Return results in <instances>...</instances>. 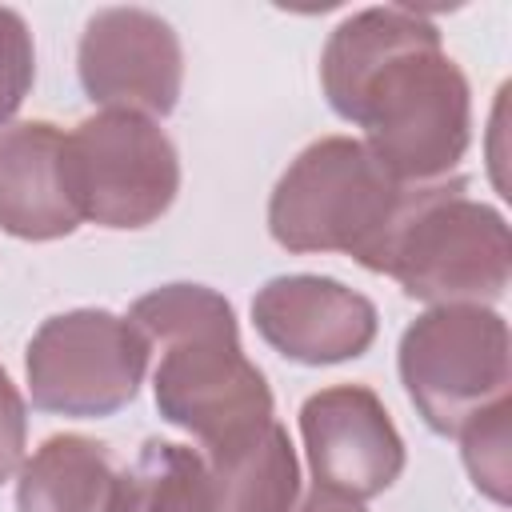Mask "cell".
<instances>
[{
    "label": "cell",
    "mask_w": 512,
    "mask_h": 512,
    "mask_svg": "<svg viewBox=\"0 0 512 512\" xmlns=\"http://www.w3.org/2000/svg\"><path fill=\"white\" fill-rule=\"evenodd\" d=\"M320 84L332 112L360 124V144L404 184L448 180L468 152V80L436 24L412 8L348 16L324 44Z\"/></svg>",
    "instance_id": "1"
},
{
    "label": "cell",
    "mask_w": 512,
    "mask_h": 512,
    "mask_svg": "<svg viewBox=\"0 0 512 512\" xmlns=\"http://www.w3.org/2000/svg\"><path fill=\"white\" fill-rule=\"evenodd\" d=\"M128 320L160 344L156 408L196 448H220L272 420L264 372L244 356L232 304L204 284H164L140 296Z\"/></svg>",
    "instance_id": "2"
},
{
    "label": "cell",
    "mask_w": 512,
    "mask_h": 512,
    "mask_svg": "<svg viewBox=\"0 0 512 512\" xmlns=\"http://www.w3.org/2000/svg\"><path fill=\"white\" fill-rule=\"evenodd\" d=\"M428 188L396 180L360 140L324 136L276 180L268 228L288 252H344L368 272H384L408 212Z\"/></svg>",
    "instance_id": "3"
},
{
    "label": "cell",
    "mask_w": 512,
    "mask_h": 512,
    "mask_svg": "<svg viewBox=\"0 0 512 512\" xmlns=\"http://www.w3.org/2000/svg\"><path fill=\"white\" fill-rule=\"evenodd\" d=\"M384 272L404 296L432 308L500 300L512 276V240L496 208L468 200L464 180H436L408 212Z\"/></svg>",
    "instance_id": "4"
},
{
    "label": "cell",
    "mask_w": 512,
    "mask_h": 512,
    "mask_svg": "<svg viewBox=\"0 0 512 512\" xmlns=\"http://www.w3.org/2000/svg\"><path fill=\"white\" fill-rule=\"evenodd\" d=\"M400 380L424 424L456 436L476 412L508 396L512 352L504 316L480 304L428 308L400 336Z\"/></svg>",
    "instance_id": "5"
},
{
    "label": "cell",
    "mask_w": 512,
    "mask_h": 512,
    "mask_svg": "<svg viewBox=\"0 0 512 512\" xmlns=\"http://www.w3.org/2000/svg\"><path fill=\"white\" fill-rule=\"evenodd\" d=\"M152 344L128 316L76 308L52 316L28 340L24 372L36 408L56 416H112L136 400Z\"/></svg>",
    "instance_id": "6"
},
{
    "label": "cell",
    "mask_w": 512,
    "mask_h": 512,
    "mask_svg": "<svg viewBox=\"0 0 512 512\" xmlns=\"http://www.w3.org/2000/svg\"><path fill=\"white\" fill-rule=\"evenodd\" d=\"M64 152L80 220L100 228H144L180 192L176 148L148 116L104 108L68 132Z\"/></svg>",
    "instance_id": "7"
},
{
    "label": "cell",
    "mask_w": 512,
    "mask_h": 512,
    "mask_svg": "<svg viewBox=\"0 0 512 512\" xmlns=\"http://www.w3.org/2000/svg\"><path fill=\"white\" fill-rule=\"evenodd\" d=\"M80 84L92 104L168 116L184 84V52L172 24L148 8H100L80 36Z\"/></svg>",
    "instance_id": "8"
},
{
    "label": "cell",
    "mask_w": 512,
    "mask_h": 512,
    "mask_svg": "<svg viewBox=\"0 0 512 512\" xmlns=\"http://www.w3.org/2000/svg\"><path fill=\"white\" fill-rule=\"evenodd\" d=\"M300 436L320 492L364 504L404 472V440L380 396L364 384L312 392L300 408Z\"/></svg>",
    "instance_id": "9"
},
{
    "label": "cell",
    "mask_w": 512,
    "mask_h": 512,
    "mask_svg": "<svg viewBox=\"0 0 512 512\" xmlns=\"http://www.w3.org/2000/svg\"><path fill=\"white\" fill-rule=\"evenodd\" d=\"M252 324L296 364H340L372 348L376 304L332 276H276L256 292Z\"/></svg>",
    "instance_id": "10"
},
{
    "label": "cell",
    "mask_w": 512,
    "mask_h": 512,
    "mask_svg": "<svg viewBox=\"0 0 512 512\" xmlns=\"http://www.w3.org/2000/svg\"><path fill=\"white\" fill-rule=\"evenodd\" d=\"M64 140L48 120L0 128V228L8 236L56 240L80 228Z\"/></svg>",
    "instance_id": "11"
},
{
    "label": "cell",
    "mask_w": 512,
    "mask_h": 512,
    "mask_svg": "<svg viewBox=\"0 0 512 512\" xmlns=\"http://www.w3.org/2000/svg\"><path fill=\"white\" fill-rule=\"evenodd\" d=\"M120 464L108 444L64 432L48 436L16 480V512H116Z\"/></svg>",
    "instance_id": "12"
},
{
    "label": "cell",
    "mask_w": 512,
    "mask_h": 512,
    "mask_svg": "<svg viewBox=\"0 0 512 512\" xmlns=\"http://www.w3.org/2000/svg\"><path fill=\"white\" fill-rule=\"evenodd\" d=\"M220 488V512H288L300 492V464L288 432L268 420L244 440L200 448Z\"/></svg>",
    "instance_id": "13"
},
{
    "label": "cell",
    "mask_w": 512,
    "mask_h": 512,
    "mask_svg": "<svg viewBox=\"0 0 512 512\" xmlns=\"http://www.w3.org/2000/svg\"><path fill=\"white\" fill-rule=\"evenodd\" d=\"M116 512H220V488L200 448L148 440L120 476Z\"/></svg>",
    "instance_id": "14"
},
{
    "label": "cell",
    "mask_w": 512,
    "mask_h": 512,
    "mask_svg": "<svg viewBox=\"0 0 512 512\" xmlns=\"http://www.w3.org/2000/svg\"><path fill=\"white\" fill-rule=\"evenodd\" d=\"M508 396L496 400L492 408L476 412L456 436H460V452H464V468L476 484V492H484L496 504H508V480H512V464H508Z\"/></svg>",
    "instance_id": "15"
},
{
    "label": "cell",
    "mask_w": 512,
    "mask_h": 512,
    "mask_svg": "<svg viewBox=\"0 0 512 512\" xmlns=\"http://www.w3.org/2000/svg\"><path fill=\"white\" fill-rule=\"evenodd\" d=\"M36 72L32 32L20 12L0 8V128L12 120V112L24 104Z\"/></svg>",
    "instance_id": "16"
},
{
    "label": "cell",
    "mask_w": 512,
    "mask_h": 512,
    "mask_svg": "<svg viewBox=\"0 0 512 512\" xmlns=\"http://www.w3.org/2000/svg\"><path fill=\"white\" fill-rule=\"evenodd\" d=\"M24 436H28V416L16 384L0 368V484L12 480L24 464Z\"/></svg>",
    "instance_id": "17"
},
{
    "label": "cell",
    "mask_w": 512,
    "mask_h": 512,
    "mask_svg": "<svg viewBox=\"0 0 512 512\" xmlns=\"http://www.w3.org/2000/svg\"><path fill=\"white\" fill-rule=\"evenodd\" d=\"M288 512H364V504L356 500H344V496H332V492H320L312 488L304 500H296Z\"/></svg>",
    "instance_id": "18"
}]
</instances>
